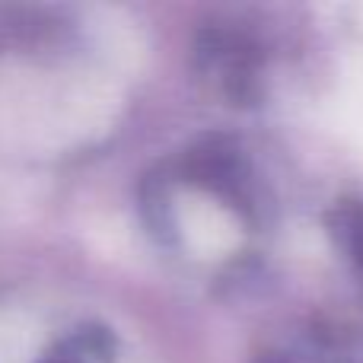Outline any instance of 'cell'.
Here are the masks:
<instances>
[{
    "label": "cell",
    "instance_id": "7a4b0ae2",
    "mask_svg": "<svg viewBox=\"0 0 363 363\" xmlns=\"http://www.w3.org/2000/svg\"><path fill=\"white\" fill-rule=\"evenodd\" d=\"M42 363H77V360L67 357V354H55V357H45Z\"/></svg>",
    "mask_w": 363,
    "mask_h": 363
},
{
    "label": "cell",
    "instance_id": "6da1fadb",
    "mask_svg": "<svg viewBox=\"0 0 363 363\" xmlns=\"http://www.w3.org/2000/svg\"><path fill=\"white\" fill-rule=\"evenodd\" d=\"M351 245H354V255H357V262L363 264V223L354 226V233H351Z\"/></svg>",
    "mask_w": 363,
    "mask_h": 363
}]
</instances>
